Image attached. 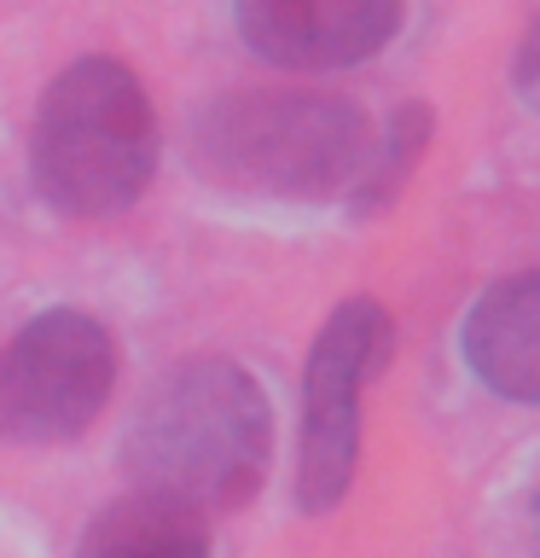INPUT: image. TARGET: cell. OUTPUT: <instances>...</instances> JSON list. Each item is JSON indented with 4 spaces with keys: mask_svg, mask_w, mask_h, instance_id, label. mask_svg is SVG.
Listing matches in <instances>:
<instances>
[{
    "mask_svg": "<svg viewBox=\"0 0 540 558\" xmlns=\"http://www.w3.org/2000/svg\"><path fill=\"white\" fill-rule=\"evenodd\" d=\"M268 396L238 361L198 355L169 366L139 396L122 436V465L139 495L181 512H233L268 471Z\"/></svg>",
    "mask_w": 540,
    "mask_h": 558,
    "instance_id": "obj_1",
    "label": "cell"
},
{
    "mask_svg": "<svg viewBox=\"0 0 540 558\" xmlns=\"http://www.w3.org/2000/svg\"><path fill=\"white\" fill-rule=\"evenodd\" d=\"M157 169V117L139 76L116 59H76L41 94L29 174L64 216H116Z\"/></svg>",
    "mask_w": 540,
    "mask_h": 558,
    "instance_id": "obj_2",
    "label": "cell"
},
{
    "mask_svg": "<svg viewBox=\"0 0 540 558\" xmlns=\"http://www.w3.org/2000/svg\"><path fill=\"white\" fill-rule=\"evenodd\" d=\"M198 163L273 198H338L366 174V117L331 94H226L192 129Z\"/></svg>",
    "mask_w": 540,
    "mask_h": 558,
    "instance_id": "obj_3",
    "label": "cell"
},
{
    "mask_svg": "<svg viewBox=\"0 0 540 558\" xmlns=\"http://www.w3.org/2000/svg\"><path fill=\"white\" fill-rule=\"evenodd\" d=\"M390 361V314L372 296L343 303L320 326L303 366V453H296V506L331 512L360 465V396Z\"/></svg>",
    "mask_w": 540,
    "mask_h": 558,
    "instance_id": "obj_4",
    "label": "cell"
},
{
    "mask_svg": "<svg viewBox=\"0 0 540 558\" xmlns=\"http://www.w3.org/2000/svg\"><path fill=\"white\" fill-rule=\"evenodd\" d=\"M116 349L94 314L47 308L0 349V442H70L99 418Z\"/></svg>",
    "mask_w": 540,
    "mask_h": 558,
    "instance_id": "obj_5",
    "label": "cell"
},
{
    "mask_svg": "<svg viewBox=\"0 0 540 558\" xmlns=\"http://www.w3.org/2000/svg\"><path fill=\"white\" fill-rule=\"evenodd\" d=\"M238 35L279 70H343L395 35L401 0H238Z\"/></svg>",
    "mask_w": 540,
    "mask_h": 558,
    "instance_id": "obj_6",
    "label": "cell"
},
{
    "mask_svg": "<svg viewBox=\"0 0 540 558\" xmlns=\"http://www.w3.org/2000/svg\"><path fill=\"white\" fill-rule=\"evenodd\" d=\"M465 361L494 396L540 401V274H512L465 314Z\"/></svg>",
    "mask_w": 540,
    "mask_h": 558,
    "instance_id": "obj_7",
    "label": "cell"
},
{
    "mask_svg": "<svg viewBox=\"0 0 540 558\" xmlns=\"http://www.w3.org/2000/svg\"><path fill=\"white\" fill-rule=\"evenodd\" d=\"M76 558H209L204 518L157 495H128L111 500L105 512L82 530Z\"/></svg>",
    "mask_w": 540,
    "mask_h": 558,
    "instance_id": "obj_8",
    "label": "cell"
},
{
    "mask_svg": "<svg viewBox=\"0 0 540 558\" xmlns=\"http://www.w3.org/2000/svg\"><path fill=\"white\" fill-rule=\"evenodd\" d=\"M425 140H430V111H425V105H407V111L390 122V134H383L378 157H366V174L355 181V209L390 204L395 192H401V181H407L413 157L425 151Z\"/></svg>",
    "mask_w": 540,
    "mask_h": 558,
    "instance_id": "obj_9",
    "label": "cell"
},
{
    "mask_svg": "<svg viewBox=\"0 0 540 558\" xmlns=\"http://www.w3.org/2000/svg\"><path fill=\"white\" fill-rule=\"evenodd\" d=\"M517 87H523V99L535 105V29H529V41H523V70H517Z\"/></svg>",
    "mask_w": 540,
    "mask_h": 558,
    "instance_id": "obj_10",
    "label": "cell"
}]
</instances>
